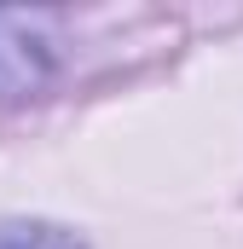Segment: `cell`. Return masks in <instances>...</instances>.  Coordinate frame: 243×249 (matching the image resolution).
I'll list each match as a JSON object with an SVG mask.
<instances>
[{"instance_id":"1","label":"cell","mask_w":243,"mask_h":249,"mask_svg":"<svg viewBox=\"0 0 243 249\" xmlns=\"http://www.w3.org/2000/svg\"><path fill=\"white\" fill-rule=\"evenodd\" d=\"M47 81V53L29 29V18L0 12V99H29Z\"/></svg>"},{"instance_id":"2","label":"cell","mask_w":243,"mask_h":249,"mask_svg":"<svg viewBox=\"0 0 243 249\" xmlns=\"http://www.w3.org/2000/svg\"><path fill=\"white\" fill-rule=\"evenodd\" d=\"M0 249H87V244L52 220H12V226H0Z\"/></svg>"}]
</instances>
